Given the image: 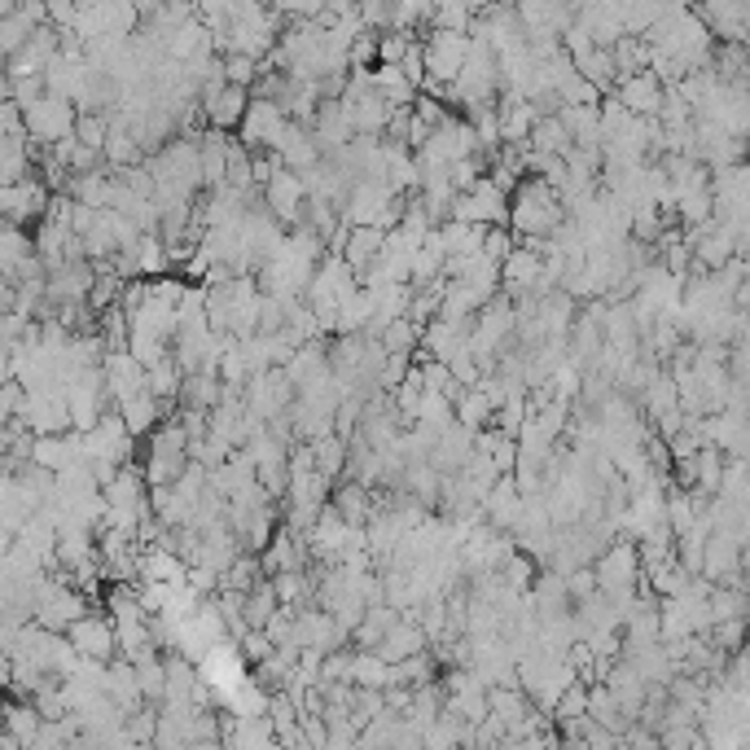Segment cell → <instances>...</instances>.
Instances as JSON below:
<instances>
[{
    "mask_svg": "<svg viewBox=\"0 0 750 750\" xmlns=\"http://www.w3.org/2000/svg\"><path fill=\"white\" fill-rule=\"evenodd\" d=\"M49 198H54V189L27 172L23 180L0 185V220H5V224L40 220V215H45V207H49Z\"/></svg>",
    "mask_w": 750,
    "mask_h": 750,
    "instance_id": "obj_4",
    "label": "cell"
},
{
    "mask_svg": "<svg viewBox=\"0 0 750 750\" xmlns=\"http://www.w3.org/2000/svg\"><path fill=\"white\" fill-rule=\"evenodd\" d=\"M40 711L32 698H14V702H0V728H5L19 746H36V733H40Z\"/></svg>",
    "mask_w": 750,
    "mask_h": 750,
    "instance_id": "obj_10",
    "label": "cell"
},
{
    "mask_svg": "<svg viewBox=\"0 0 750 750\" xmlns=\"http://www.w3.org/2000/svg\"><path fill=\"white\" fill-rule=\"evenodd\" d=\"M19 5H23V0H0V14H14Z\"/></svg>",
    "mask_w": 750,
    "mask_h": 750,
    "instance_id": "obj_18",
    "label": "cell"
},
{
    "mask_svg": "<svg viewBox=\"0 0 750 750\" xmlns=\"http://www.w3.org/2000/svg\"><path fill=\"white\" fill-rule=\"evenodd\" d=\"M303 202H307V189H303V176H298V172L277 167V172L263 180V207H268L281 224H298Z\"/></svg>",
    "mask_w": 750,
    "mask_h": 750,
    "instance_id": "obj_6",
    "label": "cell"
},
{
    "mask_svg": "<svg viewBox=\"0 0 750 750\" xmlns=\"http://www.w3.org/2000/svg\"><path fill=\"white\" fill-rule=\"evenodd\" d=\"M479 250H483L488 259H496V263H501V259H505V255L514 250L509 224H488V228H483V246H479Z\"/></svg>",
    "mask_w": 750,
    "mask_h": 750,
    "instance_id": "obj_16",
    "label": "cell"
},
{
    "mask_svg": "<svg viewBox=\"0 0 750 750\" xmlns=\"http://www.w3.org/2000/svg\"><path fill=\"white\" fill-rule=\"evenodd\" d=\"M71 128H75V102H67L58 93H40L23 110V132L32 145H54V141L71 137Z\"/></svg>",
    "mask_w": 750,
    "mask_h": 750,
    "instance_id": "obj_1",
    "label": "cell"
},
{
    "mask_svg": "<svg viewBox=\"0 0 750 750\" xmlns=\"http://www.w3.org/2000/svg\"><path fill=\"white\" fill-rule=\"evenodd\" d=\"M746 14H750V0H698V19L706 23L711 40L741 45L746 40Z\"/></svg>",
    "mask_w": 750,
    "mask_h": 750,
    "instance_id": "obj_7",
    "label": "cell"
},
{
    "mask_svg": "<svg viewBox=\"0 0 750 750\" xmlns=\"http://www.w3.org/2000/svg\"><path fill=\"white\" fill-rule=\"evenodd\" d=\"M67 641L75 645L80 658H97V663H110L119 654V641H115V623L106 614H93L84 610L71 628H67Z\"/></svg>",
    "mask_w": 750,
    "mask_h": 750,
    "instance_id": "obj_5",
    "label": "cell"
},
{
    "mask_svg": "<svg viewBox=\"0 0 750 750\" xmlns=\"http://www.w3.org/2000/svg\"><path fill=\"white\" fill-rule=\"evenodd\" d=\"M285 110L277 106V102H268V97H250L246 102V115H242V124L233 128L237 132V141L246 145V150H272L277 141H281V132H285Z\"/></svg>",
    "mask_w": 750,
    "mask_h": 750,
    "instance_id": "obj_3",
    "label": "cell"
},
{
    "mask_svg": "<svg viewBox=\"0 0 750 750\" xmlns=\"http://www.w3.org/2000/svg\"><path fill=\"white\" fill-rule=\"evenodd\" d=\"M347 527H364L368 523V488H360V483H342L338 488V496H333V505H329Z\"/></svg>",
    "mask_w": 750,
    "mask_h": 750,
    "instance_id": "obj_14",
    "label": "cell"
},
{
    "mask_svg": "<svg viewBox=\"0 0 750 750\" xmlns=\"http://www.w3.org/2000/svg\"><path fill=\"white\" fill-rule=\"evenodd\" d=\"M36 255V242L19 228V224H5V228H0V277H19V268L27 263Z\"/></svg>",
    "mask_w": 750,
    "mask_h": 750,
    "instance_id": "obj_12",
    "label": "cell"
},
{
    "mask_svg": "<svg viewBox=\"0 0 750 750\" xmlns=\"http://www.w3.org/2000/svg\"><path fill=\"white\" fill-rule=\"evenodd\" d=\"M10 378V347H0V383Z\"/></svg>",
    "mask_w": 750,
    "mask_h": 750,
    "instance_id": "obj_17",
    "label": "cell"
},
{
    "mask_svg": "<svg viewBox=\"0 0 750 750\" xmlns=\"http://www.w3.org/2000/svg\"><path fill=\"white\" fill-rule=\"evenodd\" d=\"M246 102H250V93L242 84H220V89H211V93L198 97V110H202L207 128L233 132L242 124V115H246Z\"/></svg>",
    "mask_w": 750,
    "mask_h": 750,
    "instance_id": "obj_8",
    "label": "cell"
},
{
    "mask_svg": "<svg viewBox=\"0 0 750 750\" xmlns=\"http://www.w3.org/2000/svg\"><path fill=\"white\" fill-rule=\"evenodd\" d=\"M220 67H224V80L228 84H242V89H250L259 80V71H263V62H255L246 54H220Z\"/></svg>",
    "mask_w": 750,
    "mask_h": 750,
    "instance_id": "obj_15",
    "label": "cell"
},
{
    "mask_svg": "<svg viewBox=\"0 0 750 750\" xmlns=\"http://www.w3.org/2000/svg\"><path fill=\"white\" fill-rule=\"evenodd\" d=\"M466 49H470V36L466 32H448V27H431V36L422 40V67H426V80H440V84H453L461 62H466Z\"/></svg>",
    "mask_w": 750,
    "mask_h": 750,
    "instance_id": "obj_2",
    "label": "cell"
},
{
    "mask_svg": "<svg viewBox=\"0 0 750 750\" xmlns=\"http://www.w3.org/2000/svg\"><path fill=\"white\" fill-rule=\"evenodd\" d=\"M663 89H667V84L645 67V71H636V75H623L610 93L623 102L628 115H654V110L663 106Z\"/></svg>",
    "mask_w": 750,
    "mask_h": 750,
    "instance_id": "obj_9",
    "label": "cell"
},
{
    "mask_svg": "<svg viewBox=\"0 0 750 750\" xmlns=\"http://www.w3.org/2000/svg\"><path fill=\"white\" fill-rule=\"evenodd\" d=\"M373 89H378V97L387 102V106H413V97H418V84L400 71V67H373Z\"/></svg>",
    "mask_w": 750,
    "mask_h": 750,
    "instance_id": "obj_13",
    "label": "cell"
},
{
    "mask_svg": "<svg viewBox=\"0 0 750 750\" xmlns=\"http://www.w3.org/2000/svg\"><path fill=\"white\" fill-rule=\"evenodd\" d=\"M418 649H426V632L413 628V623H400V619L378 636V645H373V654L387 658V663H400V658H409Z\"/></svg>",
    "mask_w": 750,
    "mask_h": 750,
    "instance_id": "obj_11",
    "label": "cell"
}]
</instances>
